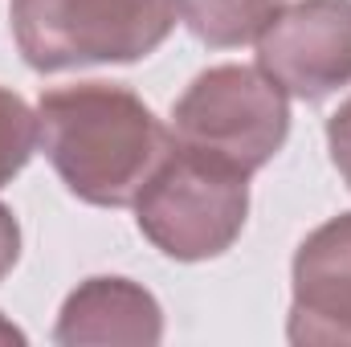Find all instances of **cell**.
<instances>
[{
  "mask_svg": "<svg viewBox=\"0 0 351 347\" xmlns=\"http://www.w3.org/2000/svg\"><path fill=\"white\" fill-rule=\"evenodd\" d=\"M327 152H331L335 172L343 176V184L351 188V98L331 115V123H327Z\"/></svg>",
  "mask_w": 351,
  "mask_h": 347,
  "instance_id": "cell-10",
  "label": "cell"
},
{
  "mask_svg": "<svg viewBox=\"0 0 351 347\" xmlns=\"http://www.w3.org/2000/svg\"><path fill=\"white\" fill-rule=\"evenodd\" d=\"M16 258H21V225H16L12 208L0 204V282H4V274L16 265Z\"/></svg>",
  "mask_w": 351,
  "mask_h": 347,
  "instance_id": "cell-11",
  "label": "cell"
},
{
  "mask_svg": "<svg viewBox=\"0 0 351 347\" xmlns=\"http://www.w3.org/2000/svg\"><path fill=\"white\" fill-rule=\"evenodd\" d=\"M164 311L152 290L131 278H86L58 315L53 344H160Z\"/></svg>",
  "mask_w": 351,
  "mask_h": 347,
  "instance_id": "cell-7",
  "label": "cell"
},
{
  "mask_svg": "<svg viewBox=\"0 0 351 347\" xmlns=\"http://www.w3.org/2000/svg\"><path fill=\"white\" fill-rule=\"evenodd\" d=\"M4 344H25V331H21V327H12V323L0 315V347H4Z\"/></svg>",
  "mask_w": 351,
  "mask_h": 347,
  "instance_id": "cell-12",
  "label": "cell"
},
{
  "mask_svg": "<svg viewBox=\"0 0 351 347\" xmlns=\"http://www.w3.org/2000/svg\"><path fill=\"white\" fill-rule=\"evenodd\" d=\"M37 147H41L37 110L21 94L0 86V188L33 160Z\"/></svg>",
  "mask_w": 351,
  "mask_h": 347,
  "instance_id": "cell-9",
  "label": "cell"
},
{
  "mask_svg": "<svg viewBox=\"0 0 351 347\" xmlns=\"http://www.w3.org/2000/svg\"><path fill=\"white\" fill-rule=\"evenodd\" d=\"M172 143L254 176L290 135V94L258 66H213L172 106Z\"/></svg>",
  "mask_w": 351,
  "mask_h": 347,
  "instance_id": "cell-4",
  "label": "cell"
},
{
  "mask_svg": "<svg viewBox=\"0 0 351 347\" xmlns=\"http://www.w3.org/2000/svg\"><path fill=\"white\" fill-rule=\"evenodd\" d=\"M41 152L86 204L127 208L172 147V131L127 86L78 82L41 94Z\"/></svg>",
  "mask_w": 351,
  "mask_h": 347,
  "instance_id": "cell-1",
  "label": "cell"
},
{
  "mask_svg": "<svg viewBox=\"0 0 351 347\" xmlns=\"http://www.w3.org/2000/svg\"><path fill=\"white\" fill-rule=\"evenodd\" d=\"M12 37L29 70L139 62L172 37L176 0H8Z\"/></svg>",
  "mask_w": 351,
  "mask_h": 347,
  "instance_id": "cell-2",
  "label": "cell"
},
{
  "mask_svg": "<svg viewBox=\"0 0 351 347\" xmlns=\"http://www.w3.org/2000/svg\"><path fill=\"white\" fill-rule=\"evenodd\" d=\"M250 176L172 143L135 196L139 233L172 261L221 258L245 229Z\"/></svg>",
  "mask_w": 351,
  "mask_h": 347,
  "instance_id": "cell-3",
  "label": "cell"
},
{
  "mask_svg": "<svg viewBox=\"0 0 351 347\" xmlns=\"http://www.w3.org/2000/svg\"><path fill=\"white\" fill-rule=\"evenodd\" d=\"M286 339L298 347H351V213L331 217L298 246Z\"/></svg>",
  "mask_w": 351,
  "mask_h": 347,
  "instance_id": "cell-6",
  "label": "cell"
},
{
  "mask_svg": "<svg viewBox=\"0 0 351 347\" xmlns=\"http://www.w3.org/2000/svg\"><path fill=\"white\" fill-rule=\"evenodd\" d=\"M282 0H176L180 25L213 49H233L258 41L265 21L278 12Z\"/></svg>",
  "mask_w": 351,
  "mask_h": 347,
  "instance_id": "cell-8",
  "label": "cell"
},
{
  "mask_svg": "<svg viewBox=\"0 0 351 347\" xmlns=\"http://www.w3.org/2000/svg\"><path fill=\"white\" fill-rule=\"evenodd\" d=\"M258 70L290 98L323 102L351 86V0H294L258 33Z\"/></svg>",
  "mask_w": 351,
  "mask_h": 347,
  "instance_id": "cell-5",
  "label": "cell"
}]
</instances>
